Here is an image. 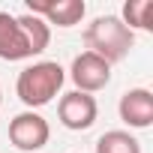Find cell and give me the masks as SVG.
<instances>
[{
	"mask_svg": "<svg viewBox=\"0 0 153 153\" xmlns=\"http://www.w3.org/2000/svg\"><path fill=\"white\" fill-rule=\"evenodd\" d=\"M117 114L129 129H147L153 123V93L147 87H132L120 96Z\"/></svg>",
	"mask_w": 153,
	"mask_h": 153,
	"instance_id": "cell-7",
	"label": "cell"
},
{
	"mask_svg": "<svg viewBox=\"0 0 153 153\" xmlns=\"http://www.w3.org/2000/svg\"><path fill=\"white\" fill-rule=\"evenodd\" d=\"M96 153H141V141L126 129H108L96 141Z\"/></svg>",
	"mask_w": 153,
	"mask_h": 153,
	"instance_id": "cell-11",
	"label": "cell"
},
{
	"mask_svg": "<svg viewBox=\"0 0 153 153\" xmlns=\"http://www.w3.org/2000/svg\"><path fill=\"white\" fill-rule=\"evenodd\" d=\"M63 81H66V69L57 60H39V63H30L18 72L15 93L27 105V111H36L60 93Z\"/></svg>",
	"mask_w": 153,
	"mask_h": 153,
	"instance_id": "cell-2",
	"label": "cell"
},
{
	"mask_svg": "<svg viewBox=\"0 0 153 153\" xmlns=\"http://www.w3.org/2000/svg\"><path fill=\"white\" fill-rule=\"evenodd\" d=\"M0 105H3V90H0Z\"/></svg>",
	"mask_w": 153,
	"mask_h": 153,
	"instance_id": "cell-12",
	"label": "cell"
},
{
	"mask_svg": "<svg viewBox=\"0 0 153 153\" xmlns=\"http://www.w3.org/2000/svg\"><path fill=\"white\" fill-rule=\"evenodd\" d=\"M57 117H60V123H63L66 129L84 132V129H90V126L96 123L99 105H96V99H93L90 93L69 90V93H63L60 102H57Z\"/></svg>",
	"mask_w": 153,
	"mask_h": 153,
	"instance_id": "cell-5",
	"label": "cell"
},
{
	"mask_svg": "<svg viewBox=\"0 0 153 153\" xmlns=\"http://www.w3.org/2000/svg\"><path fill=\"white\" fill-rule=\"evenodd\" d=\"M120 21H123L132 33H135V30L150 33V30H153V0H126Z\"/></svg>",
	"mask_w": 153,
	"mask_h": 153,
	"instance_id": "cell-9",
	"label": "cell"
},
{
	"mask_svg": "<svg viewBox=\"0 0 153 153\" xmlns=\"http://www.w3.org/2000/svg\"><path fill=\"white\" fill-rule=\"evenodd\" d=\"M30 57H33V51L18 24V15L0 12V60L18 63V60H30Z\"/></svg>",
	"mask_w": 153,
	"mask_h": 153,
	"instance_id": "cell-8",
	"label": "cell"
},
{
	"mask_svg": "<svg viewBox=\"0 0 153 153\" xmlns=\"http://www.w3.org/2000/svg\"><path fill=\"white\" fill-rule=\"evenodd\" d=\"M27 12L39 15L48 27L51 24L75 27V24H81L87 6H84V0H27Z\"/></svg>",
	"mask_w": 153,
	"mask_h": 153,
	"instance_id": "cell-6",
	"label": "cell"
},
{
	"mask_svg": "<svg viewBox=\"0 0 153 153\" xmlns=\"http://www.w3.org/2000/svg\"><path fill=\"white\" fill-rule=\"evenodd\" d=\"M51 138V126L39 111H21L9 120V141L12 147L24 150V153H36L48 144Z\"/></svg>",
	"mask_w": 153,
	"mask_h": 153,
	"instance_id": "cell-3",
	"label": "cell"
},
{
	"mask_svg": "<svg viewBox=\"0 0 153 153\" xmlns=\"http://www.w3.org/2000/svg\"><path fill=\"white\" fill-rule=\"evenodd\" d=\"M69 78H72V84H75V90L78 93H96V90H102V87H108V81H111V66L102 60V57H96V54H90V51H81L78 57L72 60V66H69Z\"/></svg>",
	"mask_w": 153,
	"mask_h": 153,
	"instance_id": "cell-4",
	"label": "cell"
},
{
	"mask_svg": "<svg viewBox=\"0 0 153 153\" xmlns=\"http://www.w3.org/2000/svg\"><path fill=\"white\" fill-rule=\"evenodd\" d=\"M18 24H21V30H24L27 42H30L33 57H36V54H42V51L48 48V42H51V27H48L39 15H30V12L18 15Z\"/></svg>",
	"mask_w": 153,
	"mask_h": 153,
	"instance_id": "cell-10",
	"label": "cell"
},
{
	"mask_svg": "<svg viewBox=\"0 0 153 153\" xmlns=\"http://www.w3.org/2000/svg\"><path fill=\"white\" fill-rule=\"evenodd\" d=\"M84 45L90 54H96L108 66H114V63L126 60L129 51L135 48V33L120 21V15H99V18H93V24H87Z\"/></svg>",
	"mask_w": 153,
	"mask_h": 153,
	"instance_id": "cell-1",
	"label": "cell"
}]
</instances>
